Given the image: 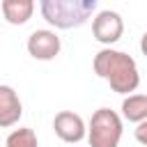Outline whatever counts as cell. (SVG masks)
Listing matches in <instances>:
<instances>
[{
	"label": "cell",
	"instance_id": "obj_1",
	"mask_svg": "<svg viewBox=\"0 0 147 147\" xmlns=\"http://www.w3.org/2000/svg\"><path fill=\"white\" fill-rule=\"evenodd\" d=\"M94 74L99 78H103L113 92L117 94H131L138 90L140 85V74H138V64L131 55L122 53V51H115L110 46L101 48L96 55H94Z\"/></svg>",
	"mask_w": 147,
	"mask_h": 147
},
{
	"label": "cell",
	"instance_id": "obj_2",
	"mask_svg": "<svg viewBox=\"0 0 147 147\" xmlns=\"http://www.w3.org/2000/svg\"><path fill=\"white\" fill-rule=\"evenodd\" d=\"M96 5L99 0H39L44 21L57 30H71L87 23Z\"/></svg>",
	"mask_w": 147,
	"mask_h": 147
},
{
	"label": "cell",
	"instance_id": "obj_3",
	"mask_svg": "<svg viewBox=\"0 0 147 147\" xmlns=\"http://www.w3.org/2000/svg\"><path fill=\"white\" fill-rule=\"evenodd\" d=\"M122 131H124L122 117L110 108H99L90 119L87 142L90 147H119Z\"/></svg>",
	"mask_w": 147,
	"mask_h": 147
},
{
	"label": "cell",
	"instance_id": "obj_4",
	"mask_svg": "<svg viewBox=\"0 0 147 147\" xmlns=\"http://www.w3.org/2000/svg\"><path fill=\"white\" fill-rule=\"evenodd\" d=\"M92 34H94V39L99 44L113 46L124 34V21H122V16L117 11H110V9L99 11L94 16V21H92Z\"/></svg>",
	"mask_w": 147,
	"mask_h": 147
},
{
	"label": "cell",
	"instance_id": "obj_5",
	"mask_svg": "<svg viewBox=\"0 0 147 147\" xmlns=\"http://www.w3.org/2000/svg\"><path fill=\"white\" fill-rule=\"evenodd\" d=\"M53 131L64 142H80L87 136L83 117L78 113H74V110H60L55 115V119H53Z\"/></svg>",
	"mask_w": 147,
	"mask_h": 147
},
{
	"label": "cell",
	"instance_id": "obj_6",
	"mask_svg": "<svg viewBox=\"0 0 147 147\" xmlns=\"http://www.w3.org/2000/svg\"><path fill=\"white\" fill-rule=\"evenodd\" d=\"M28 53L34 57V60H44V62H48V60H53L57 53H60V48H62V41H60V37L53 32V30H34L30 37H28Z\"/></svg>",
	"mask_w": 147,
	"mask_h": 147
},
{
	"label": "cell",
	"instance_id": "obj_7",
	"mask_svg": "<svg viewBox=\"0 0 147 147\" xmlns=\"http://www.w3.org/2000/svg\"><path fill=\"white\" fill-rule=\"evenodd\" d=\"M21 115H23V103L16 90L9 85H0V129H9L18 124Z\"/></svg>",
	"mask_w": 147,
	"mask_h": 147
},
{
	"label": "cell",
	"instance_id": "obj_8",
	"mask_svg": "<svg viewBox=\"0 0 147 147\" xmlns=\"http://www.w3.org/2000/svg\"><path fill=\"white\" fill-rule=\"evenodd\" d=\"M2 16L11 25H23L34 14V0H2Z\"/></svg>",
	"mask_w": 147,
	"mask_h": 147
},
{
	"label": "cell",
	"instance_id": "obj_9",
	"mask_svg": "<svg viewBox=\"0 0 147 147\" xmlns=\"http://www.w3.org/2000/svg\"><path fill=\"white\" fill-rule=\"evenodd\" d=\"M122 117L140 124L147 119V94H129L122 101Z\"/></svg>",
	"mask_w": 147,
	"mask_h": 147
},
{
	"label": "cell",
	"instance_id": "obj_10",
	"mask_svg": "<svg viewBox=\"0 0 147 147\" xmlns=\"http://www.w3.org/2000/svg\"><path fill=\"white\" fill-rule=\"evenodd\" d=\"M5 147H39L37 142V133L28 126H21V129H14L7 140H5Z\"/></svg>",
	"mask_w": 147,
	"mask_h": 147
},
{
	"label": "cell",
	"instance_id": "obj_11",
	"mask_svg": "<svg viewBox=\"0 0 147 147\" xmlns=\"http://www.w3.org/2000/svg\"><path fill=\"white\" fill-rule=\"evenodd\" d=\"M136 140H138L140 145H145V147H147V119H145V122H140V124L136 126Z\"/></svg>",
	"mask_w": 147,
	"mask_h": 147
},
{
	"label": "cell",
	"instance_id": "obj_12",
	"mask_svg": "<svg viewBox=\"0 0 147 147\" xmlns=\"http://www.w3.org/2000/svg\"><path fill=\"white\" fill-rule=\"evenodd\" d=\"M140 51H142V55H147V32H145L142 39H140Z\"/></svg>",
	"mask_w": 147,
	"mask_h": 147
}]
</instances>
